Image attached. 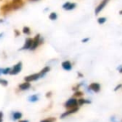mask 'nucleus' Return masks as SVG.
Wrapping results in <instances>:
<instances>
[{
    "label": "nucleus",
    "instance_id": "obj_1",
    "mask_svg": "<svg viewBox=\"0 0 122 122\" xmlns=\"http://www.w3.org/2000/svg\"><path fill=\"white\" fill-rule=\"evenodd\" d=\"M43 42H44V41H43V39L41 38L40 34H37V35L33 38V43H32V47H31L30 50L31 51L35 50L39 45H41V44L43 43Z\"/></svg>",
    "mask_w": 122,
    "mask_h": 122
},
{
    "label": "nucleus",
    "instance_id": "obj_2",
    "mask_svg": "<svg viewBox=\"0 0 122 122\" xmlns=\"http://www.w3.org/2000/svg\"><path fill=\"white\" fill-rule=\"evenodd\" d=\"M10 3H11V6L13 8V11L17 9H19V8H21L24 5L23 0H12V2Z\"/></svg>",
    "mask_w": 122,
    "mask_h": 122
},
{
    "label": "nucleus",
    "instance_id": "obj_3",
    "mask_svg": "<svg viewBox=\"0 0 122 122\" xmlns=\"http://www.w3.org/2000/svg\"><path fill=\"white\" fill-rule=\"evenodd\" d=\"M21 70H22V62L19 61L16 65H14L13 66V68H11L9 74L10 75H17V74H18L21 71Z\"/></svg>",
    "mask_w": 122,
    "mask_h": 122
},
{
    "label": "nucleus",
    "instance_id": "obj_4",
    "mask_svg": "<svg viewBox=\"0 0 122 122\" xmlns=\"http://www.w3.org/2000/svg\"><path fill=\"white\" fill-rule=\"evenodd\" d=\"M77 105H78V101L76 99H70L66 103H65L64 106L67 108V109H72V108L77 107Z\"/></svg>",
    "mask_w": 122,
    "mask_h": 122
},
{
    "label": "nucleus",
    "instance_id": "obj_5",
    "mask_svg": "<svg viewBox=\"0 0 122 122\" xmlns=\"http://www.w3.org/2000/svg\"><path fill=\"white\" fill-rule=\"evenodd\" d=\"M109 1H110V0H102V1L100 2V3H99V4L96 7L95 10H94V13H95V14H98V13H100V12L105 8V7L106 6V4L109 3Z\"/></svg>",
    "mask_w": 122,
    "mask_h": 122
},
{
    "label": "nucleus",
    "instance_id": "obj_6",
    "mask_svg": "<svg viewBox=\"0 0 122 122\" xmlns=\"http://www.w3.org/2000/svg\"><path fill=\"white\" fill-rule=\"evenodd\" d=\"M32 43H33V38H27L25 40V42H24V45L22 47V48L20 50H30L31 47H32Z\"/></svg>",
    "mask_w": 122,
    "mask_h": 122
},
{
    "label": "nucleus",
    "instance_id": "obj_7",
    "mask_svg": "<svg viewBox=\"0 0 122 122\" xmlns=\"http://www.w3.org/2000/svg\"><path fill=\"white\" fill-rule=\"evenodd\" d=\"M40 75H39V73H36V74H33V75H30V76H26L24 78L25 81H36L38 80V79L40 78Z\"/></svg>",
    "mask_w": 122,
    "mask_h": 122
},
{
    "label": "nucleus",
    "instance_id": "obj_8",
    "mask_svg": "<svg viewBox=\"0 0 122 122\" xmlns=\"http://www.w3.org/2000/svg\"><path fill=\"white\" fill-rule=\"evenodd\" d=\"M76 7V4L74 3H70V2H67L64 4L63 5V8L67 11H70V10H73L74 8Z\"/></svg>",
    "mask_w": 122,
    "mask_h": 122
},
{
    "label": "nucleus",
    "instance_id": "obj_9",
    "mask_svg": "<svg viewBox=\"0 0 122 122\" xmlns=\"http://www.w3.org/2000/svg\"><path fill=\"white\" fill-rule=\"evenodd\" d=\"M62 67H63L64 70H66V71H70V70H71V68H72V65L70 61H65L62 63Z\"/></svg>",
    "mask_w": 122,
    "mask_h": 122
},
{
    "label": "nucleus",
    "instance_id": "obj_10",
    "mask_svg": "<svg viewBox=\"0 0 122 122\" xmlns=\"http://www.w3.org/2000/svg\"><path fill=\"white\" fill-rule=\"evenodd\" d=\"M89 88H90V90L94 91V92H98L99 90H100V86H99V84H98V83H92L91 85H90Z\"/></svg>",
    "mask_w": 122,
    "mask_h": 122
},
{
    "label": "nucleus",
    "instance_id": "obj_11",
    "mask_svg": "<svg viewBox=\"0 0 122 122\" xmlns=\"http://www.w3.org/2000/svg\"><path fill=\"white\" fill-rule=\"evenodd\" d=\"M79 108L78 107H75V108H72V109H69L68 111H66V112L64 113V114H63L61 116V118H64L66 116H68V115H70V114H73V113L76 112L77 111H78Z\"/></svg>",
    "mask_w": 122,
    "mask_h": 122
},
{
    "label": "nucleus",
    "instance_id": "obj_12",
    "mask_svg": "<svg viewBox=\"0 0 122 122\" xmlns=\"http://www.w3.org/2000/svg\"><path fill=\"white\" fill-rule=\"evenodd\" d=\"M18 87H19V89H20V90H22V91L28 90V89L30 87V83L29 81H26V82H24V83L20 84V85L18 86Z\"/></svg>",
    "mask_w": 122,
    "mask_h": 122
},
{
    "label": "nucleus",
    "instance_id": "obj_13",
    "mask_svg": "<svg viewBox=\"0 0 122 122\" xmlns=\"http://www.w3.org/2000/svg\"><path fill=\"white\" fill-rule=\"evenodd\" d=\"M10 70H11V68H10V67L0 68V75H1V74H3V75H7V74H9Z\"/></svg>",
    "mask_w": 122,
    "mask_h": 122
},
{
    "label": "nucleus",
    "instance_id": "obj_14",
    "mask_svg": "<svg viewBox=\"0 0 122 122\" xmlns=\"http://www.w3.org/2000/svg\"><path fill=\"white\" fill-rule=\"evenodd\" d=\"M49 70H50V68H49V66H46V67H44V69H43L42 71H41L40 72H39V75H40V76H41V77H43L44 75H45L46 73L48 72V71H49Z\"/></svg>",
    "mask_w": 122,
    "mask_h": 122
},
{
    "label": "nucleus",
    "instance_id": "obj_15",
    "mask_svg": "<svg viewBox=\"0 0 122 122\" xmlns=\"http://www.w3.org/2000/svg\"><path fill=\"white\" fill-rule=\"evenodd\" d=\"M13 117L14 120H19L22 117V114L20 112H14L13 115Z\"/></svg>",
    "mask_w": 122,
    "mask_h": 122
},
{
    "label": "nucleus",
    "instance_id": "obj_16",
    "mask_svg": "<svg viewBox=\"0 0 122 122\" xmlns=\"http://www.w3.org/2000/svg\"><path fill=\"white\" fill-rule=\"evenodd\" d=\"M57 18H58V15H57V13H51L50 14H49V19L50 20H56L57 19Z\"/></svg>",
    "mask_w": 122,
    "mask_h": 122
},
{
    "label": "nucleus",
    "instance_id": "obj_17",
    "mask_svg": "<svg viewBox=\"0 0 122 122\" xmlns=\"http://www.w3.org/2000/svg\"><path fill=\"white\" fill-rule=\"evenodd\" d=\"M23 32L24 34H27V35H29V34H30V32H31L30 28L29 27H23Z\"/></svg>",
    "mask_w": 122,
    "mask_h": 122
},
{
    "label": "nucleus",
    "instance_id": "obj_18",
    "mask_svg": "<svg viewBox=\"0 0 122 122\" xmlns=\"http://www.w3.org/2000/svg\"><path fill=\"white\" fill-rule=\"evenodd\" d=\"M106 21V18H98V23H99V24H103V23H105Z\"/></svg>",
    "mask_w": 122,
    "mask_h": 122
},
{
    "label": "nucleus",
    "instance_id": "obj_19",
    "mask_svg": "<svg viewBox=\"0 0 122 122\" xmlns=\"http://www.w3.org/2000/svg\"><path fill=\"white\" fill-rule=\"evenodd\" d=\"M78 103H79V105H83V104H85V103H89V101H85L84 99H80L78 101Z\"/></svg>",
    "mask_w": 122,
    "mask_h": 122
},
{
    "label": "nucleus",
    "instance_id": "obj_20",
    "mask_svg": "<svg viewBox=\"0 0 122 122\" xmlns=\"http://www.w3.org/2000/svg\"><path fill=\"white\" fill-rule=\"evenodd\" d=\"M0 84L3 86H7L8 85V81L4 79H0Z\"/></svg>",
    "mask_w": 122,
    "mask_h": 122
},
{
    "label": "nucleus",
    "instance_id": "obj_21",
    "mask_svg": "<svg viewBox=\"0 0 122 122\" xmlns=\"http://www.w3.org/2000/svg\"><path fill=\"white\" fill-rule=\"evenodd\" d=\"M54 121H55L54 118H49V119L44 120V121H42L41 122H54Z\"/></svg>",
    "mask_w": 122,
    "mask_h": 122
},
{
    "label": "nucleus",
    "instance_id": "obj_22",
    "mask_svg": "<svg viewBox=\"0 0 122 122\" xmlns=\"http://www.w3.org/2000/svg\"><path fill=\"white\" fill-rule=\"evenodd\" d=\"M29 101H38V97H37V96H33V97H31L29 98Z\"/></svg>",
    "mask_w": 122,
    "mask_h": 122
},
{
    "label": "nucleus",
    "instance_id": "obj_23",
    "mask_svg": "<svg viewBox=\"0 0 122 122\" xmlns=\"http://www.w3.org/2000/svg\"><path fill=\"white\" fill-rule=\"evenodd\" d=\"M14 33H15V37H18L20 35V32L18 30H17V29L14 30Z\"/></svg>",
    "mask_w": 122,
    "mask_h": 122
},
{
    "label": "nucleus",
    "instance_id": "obj_24",
    "mask_svg": "<svg viewBox=\"0 0 122 122\" xmlns=\"http://www.w3.org/2000/svg\"><path fill=\"white\" fill-rule=\"evenodd\" d=\"M83 94L81 93V92H77L75 94V97H79V96H82Z\"/></svg>",
    "mask_w": 122,
    "mask_h": 122
},
{
    "label": "nucleus",
    "instance_id": "obj_25",
    "mask_svg": "<svg viewBox=\"0 0 122 122\" xmlns=\"http://www.w3.org/2000/svg\"><path fill=\"white\" fill-rule=\"evenodd\" d=\"M88 40H89V38H85V39H83V40H82V42H86Z\"/></svg>",
    "mask_w": 122,
    "mask_h": 122
},
{
    "label": "nucleus",
    "instance_id": "obj_26",
    "mask_svg": "<svg viewBox=\"0 0 122 122\" xmlns=\"http://www.w3.org/2000/svg\"><path fill=\"white\" fill-rule=\"evenodd\" d=\"M3 35H4V34H3V32H1V33H0V39L3 37Z\"/></svg>",
    "mask_w": 122,
    "mask_h": 122
},
{
    "label": "nucleus",
    "instance_id": "obj_27",
    "mask_svg": "<svg viewBox=\"0 0 122 122\" xmlns=\"http://www.w3.org/2000/svg\"><path fill=\"white\" fill-rule=\"evenodd\" d=\"M121 85H119V86H118L117 87H116V89H115V91H117L118 90V89H119L120 88V87H121Z\"/></svg>",
    "mask_w": 122,
    "mask_h": 122
},
{
    "label": "nucleus",
    "instance_id": "obj_28",
    "mask_svg": "<svg viewBox=\"0 0 122 122\" xmlns=\"http://www.w3.org/2000/svg\"><path fill=\"white\" fill-rule=\"evenodd\" d=\"M3 22H4V20H3V19H0V24H1V23H3Z\"/></svg>",
    "mask_w": 122,
    "mask_h": 122
},
{
    "label": "nucleus",
    "instance_id": "obj_29",
    "mask_svg": "<svg viewBox=\"0 0 122 122\" xmlns=\"http://www.w3.org/2000/svg\"><path fill=\"white\" fill-rule=\"evenodd\" d=\"M2 117H3V113L0 111V118H2Z\"/></svg>",
    "mask_w": 122,
    "mask_h": 122
},
{
    "label": "nucleus",
    "instance_id": "obj_30",
    "mask_svg": "<svg viewBox=\"0 0 122 122\" xmlns=\"http://www.w3.org/2000/svg\"><path fill=\"white\" fill-rule=\"evenodd\" d=\"M19 122H29L28 121H20Z\"/></svg>",
    "mask_w": 122,
    "mask_h": 122
},
{
    "label": "nucleus",
    "instance_id": "obj_31",
    "mask_svg": "<svg viewBox=\"0 0 122 122\" xmlns=\"http://www.w3.org/2000/svg\"><path fill=\"white\" fill-rule=\"evenodd\" d=\"M29 1H32V2H35V1H39V0H29Z\"/></svg>",
    "mask_w": 122,
    "mask_h": 122
},
{
    "label": "nucleus",
    "instance_id": "obj_32",
    "mask_svg": "<svg viewBox=\"0 0 122 122\" xmlns=\"http://www.w3.org/2000/svg\"><path fill=\"white\" fill-rule=\"evenodd\" d=\"M120 14L122 15V10H121V11H120Z\"/></svg>",
    "mask_w": 122,
    "mask_h": 122
},
{
    "label": "nucleus",
    "instance_id": "obj_33",
    "mask_svg": "<svg viewBox=\"0 0 122 122\" xmlns=\"http://www.w3.org/2000/svg\"><path fill=\"white\" fill-rule=\"evenodd\" d=\"M120 72H121V73H122V68H121V70H120Z\"/></svg>",
    "mask_w": 122,
    "mask_h": 122
},
{
    "label": "nucleus",
    "instance_id": "obj_34",
    "mask_svg": "<svg viewBox=\"0 0 122 122\" xmlns=\"http://www.w3.org/2000/svg\"><path fill=\"white\" fill-rule=\"evenodd\" d=\"M0 122H2V118H0Z\"/></svg>",
    "mask_w": 122,
    "mask_h": 122
}]
</instances>
